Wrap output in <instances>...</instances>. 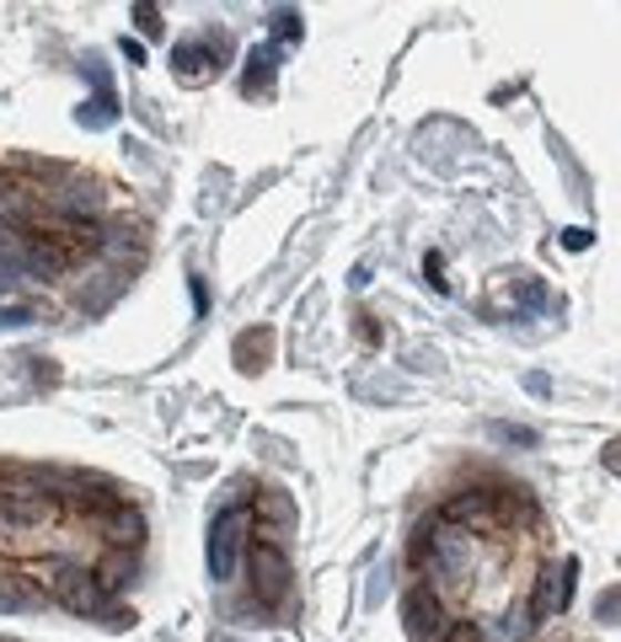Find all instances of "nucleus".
Segmentation results:
<instances>
[{"mask_svg":"<svg viewBox=\"0 0 621 642\" xmlns=\"http://www.w3.org/2000/svg\"><path fill=\"white\" fill-rule=\"evenodd\" d=\"M445 520L461 524L466 536H477V530H493V520H498V492H456V498L445 503Z\"/></svg>","mask_w":621,"mask_h":642,"instance_id":"9","label":"nucleus"},{"mask_svg":"<svg viewBox=\"0 0 621 642\" xmlns=\"http://www.w3.org/2000/svg\"><path fill=\"white\" fill-rule=\"evenodd\" d=\"M172 64H177V75H183V81H204V75H215V49H204V43H183V49L172 54Z\"/></svg>","mask_w":621,"mask_h":642,"instance_id":"12","label":"nucleus"},{"mask_svg":"<svg viewBox=\"0 0 621 642\" xmlns=\"http://www.w3.org/2000/svg\"><path fill=\"white\" fill-rule=\"evenodd\" d=\"M108 536H113V541H129V547H134V541H140V514L119 503V509H113V520H108Z\"/></svg>","mask_w":621,"mask_h":642,"instance_id":"18","label":"nucleus"},{"mask_svg":"<svg viewBox=\"0 0 621 642\" xmlns=\"http://www.w3.org/2000/svg\"><path fill=\"white\" fill-rule=\"evenodd\" d=\"M520 306H530V310H547V289H541L536 278H520Z\"/></svg>","mask_w":621,"mask_h":642,"instance_id":"22","label":"nucleus"},{"mask_svg":"<svg viewBox=\"0 0 621 642\" xmlns=\"http://www.w3.org/2000/svg\"><path fill=\"white\" fill-rule=\"evenodd\" d=\"M247 573H252V594L268 611H279L284 594H289V557L274 541H257V547H247Z\"/></svg>","mask_w":621,"mask_h":642,"instance_id":"4","label":"nucleus"},{"mask_svg":"<svg viewBox=\"0 0 621 642\" xmlns=\"http://www.w3.org/2000/svg\"><path fill=\"white\" fill-rule=\"evenodd\" d=\"M268 348H274V337H268V333H247V337H236V365L247 369V375H257V369H268Z\"/></svg>","mask_w":621,"mask_h":642,"instance_id":"14","label":"nucleus"},{"mask_svg":"<svg viewBox=\"0 0 621 642\" xmlns=\"http://www.w3.org/2000/svg\"><path fill=\"white\" fill-rule=\"evenodd\" d=\"M530 626H536L530 611H503V615H493V626H482V632H488V642H520Z\"/></svg>","mask_w":621,"mask_h":642,"instance_id":"15","label":"nucleus"},{"mask_svg":"<svg viewBox=\"0 0 621 642\" xmlns=\"http://www.w3.org/2000/svg\"><path fill=\"white\" fill-rule=\"evenodd\" d=\"M439 642H488V632H482L477 621H450V626L439 632Z\"/></svg>","mask_w":621,"mask_h":642,"instance_id":"20","label":"nucleus"},{"mask_svg":"<svg viewBox=\"0 0 621 642\" xmlns=\"http://www.w3.org/2000/svg\"><path fill=\"white\" fill-rule=\"evenodd\" d=\"M11 257H17V268L22 274H38V278H60L75 257L64 252V242H60V231H28L22 242L11 246Z\"/></svg>","mask_w":621,"mask_h":642,"instance_id":"6","label":"nucleus"},{"mask_svg":"<svg viewBox=\"0 0 621 642\" xmlns=\"http://www.w3.org/2000/svg\"><path fill=\"white\" fill-rule=\"evenodd\" d=\"M605 466H611V471H621V439L611 445V450H605Z\"/></svg>","mask_w":621,"mask_h":642,"instance_id":"27","label":"nucleus"},{"mask_svg":"<svg viewBox=\"0 0 621 642\" xmlns=\"http://www.w3.org/2000/svg\"><path fill=\"white\" fill-rule=\"evenodd\" d=\"M81 123H86V129H102V123H113V96H108V86H96V102H86Z\"/></svg>","mask_w":621,"mask_h":642,"instance_id":"19","label":"nucleus"},{"mask_svg":"<svg viewBox=\"0 0 621 642\" xmlns=\"http://www.w3.org/2000/svg\"><path fill=\"white\" fill-rule=\"evenodd\" d=\"M562 246H568V252H584V246H590V231H579V225L562 231Z\"/></svg>","mask_w":621,"mask_h":642,"instance_id":"24","label":"nucleus"},{"mask_svg":"<svg viewBox=\"0 0 621 642\" xmlns=\"http://www.w3.org/2000/svg\"><path fill=\"white\" fill-rule=\"evenodd\" d=\"M54 520H60L54 492H43V488H6L0 492V530H6L11 541H28L38 530H49Z\"/></svg>","mask_w":621,"mask_h":642,"instance_id":"3","label":"nucleus"},{"mask_svg":"<svg viewBox=\"0 0 621 642\" xmlns=\"http://www.w3.org/2000/svg\"><path fill=\"white\" fill-rule=\"evenodd\" d=\"M54 210H60V214H70L75 225H81V220L92 225V214L102 210V193H96L92 183H81V187H60V193H54Z\"/></svg>","mask_w":621,"mask_h":642,"instance_id":"10","label":"nucleus"},{"mask_svg":"<svg viewBox=\"0 0 621 642\" xmlns=\"http://www.w3.org/2000/svg\"><path fill=\"white\" fill-rule=\"evenodd\" d=\"M49 589H54V600H60L70 615H96L108 605V594H102V583H96L92 568H81V562H60L54 573H49Z\"/></svg>","mask_w":621,"mask_h":642,"instance_id":"5","label":"nucleus"},{"mask_svg":"<svg viewBox=\"0 0 621 642\" xmlns=\"http://www.w3.org/2000/svg\"><path fill=\"white\" fill-rule=\"evenodd\" d=\"M134 22H140L145 38H155V32H161V11H155V6H134Z\"/></svg>","mask_w":621,"mask_h":642,"instance_id":"23","label":"nucleus"},{"mask_svg":"<svg viewBox=\"0 0 621 642\" xmlns=\"http://www.w3.org/2000/svg\"><path fill=\"white\" fill-rule=\"evenodd\" d=\"M424 268H429V284H435V289H445V278H439V268H445V263H439V252H429V257H424Z\"/></svg>","mask_w":621,"mask_h":642,"instance_id":"25","label":"nucleus"},{"mask_svg":"<svg viewBox=\"0 0 621 642\" xmlns=\"http://www.w3.org/2000/svg\"><path fill=\"white\" fill-rule=\"evenodd\" d=\"M274 86V49H252L247 54V70H242V92L247 96H263Z\"/></svg>","mask_w":621,"mask_h":642,"instance_id":"13","label":"nucleus"},{"mask_svg":"<svg viewBox=\"0 0 621 642\" xmlns=\"http://www.w3.org/2000/svg\"><path fill=\"white\" fill-rule=\"evenodd\" d=\"M38 605H43V589H38L28 573L0 579V611H38Z\"/></svg>","mask_w":621,"mask_h":642,"instance_id":"11","label":"nucleus"},{"mask_svg":"<svg viewBox=\"0 0 621 642\" xmlns=\"http://www.w3.org/2000/svg\"><path fill=\"white\" fill-rule=\"evenodd\" d=\"M488 434H493L498 445H520V450H536V445H541V434L526 424H493Z\"/></svg>","mask_w":621,"mask_h":642,"instance_id":"17","label":"nucleus"},{"mask_svg":"<svg viewBox=\"0 0 621 642\" xmlns=\"http://www.w3.org/2000/svg\"><path fill=\"white\" fill-rule=\"evenodd\" d=\"M621 611V594H605V600H600V615H617Z\"/></svg>","mask_w":621,"mask_h":642,"instance_id":"26","label":"nucleus"},{"mask_svg":"<svg viewBox=\"0 0 621 642\" xmlns=\"http://www.w3.org/2000/svg\"><path fill=\"white\" fill-rule=\"evenodd\" d=\"M573 573H579V562H562V568H541V573H536L530 621H552V615L568 605V594H573Z\"/></svg>","mask_w":621,"mask_h":642,"instance_id":"8","label":"nucleus"},{"mask_svg":"<svg viewBox=\"0 0 621 642\" xmlns=\"http://www.w3.org/2000/svg\"><path fill=\"white\" fill-rule=\"evenodd\" d=\"M413 557L445 583H466V568H471V536H466L461 524L439 520L435 530H424L418 541H413Z\"/></svg>","mask_w":621,"mask_h":642,"instance_id":"1","label":"nucleus"},{"mask_svg":"<svg viewBox=\"0 0 621 642\" xmlns=\"http://www.w3.org/2000/svg\"><path fill=\"white\" fill-rule=\"evenodd\" d=\"M403 626H407V638L413 642H439V632L450 626L445 621V611H439V594L435 589H407L403 594Z\"/></svg>","mask_w":621,"mask_h":642,"instance_id":"7","label":"nucleus"},{"mask_svg":"<svg viewBox=\"0 0 621 642\" xmlns=\"http://www.w3.org/2000/svg\"><path fill=\"white\" fill-rule=\"evenodd\" d=\"M247 530H252V509L247 503H225L210 524V579H236V568L247 562Z\"/></svg>","mask_w":621,"mask_h":642,"instance_id":"2","label":"nucleus"},{"mask_svg":"<svg viewBox=\"0 0 621 642\" xmlns=\"http://www.w3.org/2000/svg\"><path fill=\"white\" fill-rule=\"evenodd\" d=\"M274 38H279V43H301V17H295V11H279V17H274Z\"/></svg>","mask_w":621,"mask_h":642,"instance_id":"21","label":"nucleus"},{"mask_svg":"<svg viewBox=\"0 0 621 642\" xmlns=\"http://www.w3.org/2000/svg\"><path fill=\"white\" fill-rule=\"evenodd\" d=\"M92 573H96V583H102V594H113V589H124V583L134 579V557H119V551H113V557H108L102 568H92Z\"/></svg>","mask_w":621,"mask_h":642,"instance_id":"16","label":"nucleus"}]
</instances>
